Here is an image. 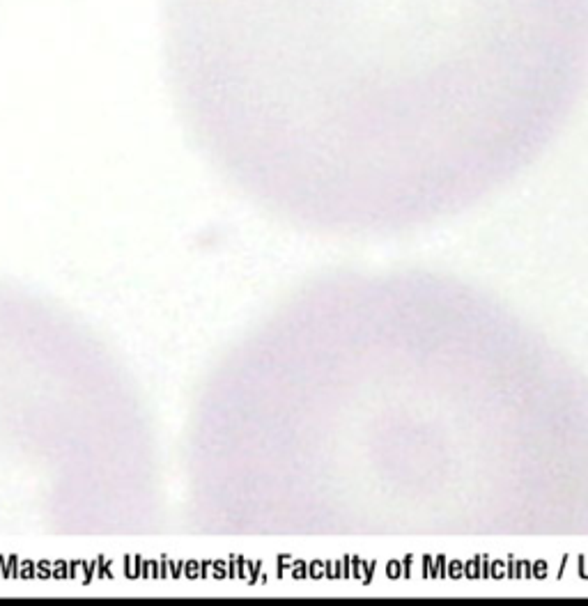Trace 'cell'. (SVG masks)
<instances>
[{
	"instance_id": "1",
	"label": "cell",
	"mask_w": 588,
	"mask_h": 606,
	"mask_svg": "<svg viewBox=\"0 0 588 606\" xmlns=\"http://www.w3.org/2000/svg\"><path fill=\"white\" fill-rule=\"evenodd\" d=\"M180 71H264L405 117L543 120L588 67V0H166Z\"/></svg>"
}]
</instances>
